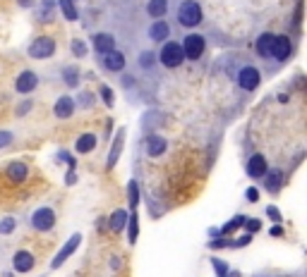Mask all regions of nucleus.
<instances>
[{
  "instance_id": "obj_13",
  "label": "nucleus",
  "mask_w": 307,
  "mask_h": 277,
  "mask_svg": "<svg viewBox=\"0 0 307 277\" xmlns=\"http://www.w3.org/2000/svg\"><path fill=\"white\" fill-rule=\"evenodd\" d=\"M12 266H15L17 272H29V270L34 268V256L29 254V251H17L15 258H12Z\"/></svg>"
},
{
  "instance_id": "obj_19",
  "label": "nucleus",
  "mask_w": 307,
  "mask_h": 277,
  "mask_svg": "<svg viewBox=\"0 0 307 277\" xmlns=\"http://www.w3.org/2000/svg\"><path fill=\"white\" fill-rule=\"evenodd\" d=\"M164 150H166V138L164 136H151L149 141H146V153H149L151 158L161 156Z\"/></svg>"
},
{
  "instance_id": "obj_25",
  "label": "nucleus",
  "mask_w": 307,
  "mask_h": 277,
  "mask_svg": "<svg viewBox=\"0 0 307 277\" xmlns=\"http://www.w3.org/2000/svg\"><path fill=\"white\" fill-rule=\"evenodd\" d=\"M281 182H283V174H281V170L269 172V177H266V189H271V192H276V189L281 186Z\"/></svg>"
},
{
  "instance_id": "obj_6",
  "label": "nucleus",
  "mask_w": 307,
  "mask_h": 277,
  "mask_svg": "<svg viewBox=\"0 0 307 277\" xmlns=\"http://www.w3.org/2000/svg\"><path fill=\"white\" fill-rule=\"evenodd\" d=\"M79 244H82V234H72L70 239H67V244L63 246V248H60V254H58V256L53 258V263H51V266H53V268L63 266L67 258H70V256H72V254L77 251V246H79Z\"/></svg>"
},
{
  "instance_id": "obj_14",
  "label": "nucleus",
  "mask_w": 307,
  "mask_h": 277,
  "mask_svg": "<svg viewBox=\"0 0 307 277\" xmlns=\"http://www.w3.org/2000/svg\"><path fill=\"white\" fill-rule=\"evenodd\" d=\"M27 177H29V168H27L24 162L17 160V162H10V165H8V180L10 182L20 184V182H24Z\"/></svg>"
},
{
  "instance_id": "obj_8",
  "label": "nucleus",
  "mask_w": 307,
  "mask_h": 277,
  "mask_svg": "<svg viewBox=\"0 0 307 277\" xmlns=\"http://www.w3.org/2000/svg\"><path fill=\"white\" fill-rule=\"evenodd\" d=\"M39 86V76L34 74V72H22V74L17 76V82H15V88L20 91V94H32L34 88Z\"/></svg>"
},
{
  "instance_id": "obj_41",
  "label": "nucleus",
  "mask_w": 307,
  "mask_h": 277,
  "mask_svg": "<svg viewBox=\"0 0 307 277\" xmlns=\"http://www.w3.org/2000/svg\"><path fill=\"white\" fill-rule=\"evenodd\" d=\"M17 2H20L22 8H32V5H34V0H17Z\"/></svg>"
},
{
  "instance_id": "obj_34",
  "label": "nucleus",
  "mask_w": 307,
  "mask_h": 277,
  "mask_svg": "<svg viewBox=\"0 0 307 277\" xmlns=\"http://www.w3.org/2000/svg\"><path fill=\"white\" fill-rule=\"evenodd\" d=\"M211 266H214L216 270H219V275H221V277H223V275H228V266H226L223 260H219V258H211Z\"/></svg>"
},
{
  "instance_id": "obj_7",
  "label": "nucleus",
  "mask_w": 307,
  "mask_h": 277,
  "mask_svg": "<svg viewBox=\"0 0 307 277\" xmlns=\"http://www.w3.org/2000/svg\"><path fill=\"white\" fill-rule=\"evenodd\" d=\"M238 82H240V86L245 91H254L259 86V72L254 67H242L240 74H238Z\"/></svg>"
},
{
  "instance_id": "obj_1",
  "label": "nucleus",
  "mask_w": 307,
  "mask_h": 277,
  "mask_svg": "<svg viewBox=\"0 0 307 277\" xmlns=\"http://www.w3.org/2000/svg\"><path fill=\"white\" fill-rule=\"evenodd\" d=\"M178 22H180L183 26H197L199 22H202V8H199V2L185 0V2L180 5V10H178Z\"/></svg>"
},
{
  "instance_id": "obj_5",
  "label": "nucleus",
  "mask_w": 307,
  "mask_h": 277,
  "mask_svg": "<svg viewBox=\"0 0 307 277\" xmlns=\"http://www.w3.org/2000/svg\"><path fill=\"white\" fill-rule=\"evenodd\" d=\"M55 53V41L53 38H48V36H41V38H36V41L29 46V55L32 58H51Z\"/></svg>"
},
{
  "instance_id": "obj_3",
  "label": "nucleus",
  "mask_w": 307,
  "mask_h": 277,
  "mask_svg": "<svg viewBox=\"0 0 307 277\" xmlns=\"http://www.w3.org/2000/svg\"><path fill=\"white\" fill-rule=\"evenodd\" d=\"M183 60H185V55H183V46L180 43H166L164 50H161V62L166 64V67H180L183 64Z\"/></svg>"
},
{
  "instance_id": "obj_32",
  "label": "nucleus",
  "mask_w": 307,
  "mask_h": 277,
  "mask_svg": "<svg viewBox=\"0 0 307 277\" xmlns=\"http://www.w3.org/2000/svg\"><path fill=\"white\" fill-rule=\"evenodd\" d=\"M242 224H245L247 234H254V232H259V230H262V222H259V220H247V222H242Z\"/></svg>"
},
{
  "instance_id": "obj_35",
  "label": "nucleus",
  "mask_w": 307,
  "mask_h": 277,
  "mask_svg": "<svg viewBox=\"0 0 307 277\" xmlns=\"http://www.w3.org/2000/svg\"><path fill=\"white\" fill-rule=\"evenodd\" d=\"M10 144H12L10 132H0V148H5V146H10Z\"/></svg>"
},
{
  "instance_id": "obj_17",
  "label": "nucleus",
  "mask_w": 307,
  "mask_h": 277,
  "mask_svg": "<svg viewBox=\"0 0 307 277\" xmlns=\"http://www.w3.org/2000/svg\"><path fill=\"white\" fill-rule=\"evenodd\" d=\"M94 148H96V136L94 134H82V136L77 138V144H75L77 153H91Z\"/></svg>"
},
{
  "instance_id": "obj_10",
  "label": "nucleus",
  "mask_w": 307,
  "mask_h": 277,
  "mask_svg": "<svg viewBox=\"0 0 307 277\" xmlns=\"http://www.w3.org/2000/svg\"><path fill=\"white\" fill-rule=\"evenodd\" d=\"M103 67L108 72H122L125 70V55L120 50H110V53L103 55Z\"/></svg>"
},
{
  "instance_id": "obj_18",
  "label": "nucleus",
  "mask_w": 307,
  "mask_h": 277,
  "mask_svg": "<svg viewBox=\"0 0 307 277\" xmlns=\"http://www.w3.org/2000/svg\"><path fill=\"white\" fill-rule=\"evenodd\" d=\"M271 46H274V34H262L257 38V53L262 58H269L271 55Z\"/></svg>"
},
{
  "instance_id": "obj_23",
  "label": "nucleus",
  "mask_w": 307,
  "mask_h": 277,
  "mask_svg": "<svg viewBox=\"0 0 307 277\" xmlns=\"http://www.w3.org/2000/svg\"><path fill=\"white\" fill-rule=\"evenodd\" d=\"M125 220H127V213H125V210H115V213L110 215V230H113V232H120L122 227H125Z\"/></svg>"
},
{
  "instance_id": "obj_37",
  "label": "nucleus",
  "mask_w": 307,
  "mask_h": 277,
  "mask_svg": "<svg viewBox=\"0 0 307 277\" xmlns=\"http://www.w3.org/2000/svg\"><path fill=\"white\" fill-rule=\"evenodd\" d=\"M245 198L254 203L257 198H259V192H257V189H247V192H245Z\"/></svg>"
},
{
  "instance_id": "obj_16",
  "label": "nucleus",
  "mask_w": 307,
  "mask_h": 277,
  "mask_svg": "<svg viewBox=\"0 0 307 277\" xmlns=\"http://www.w3.org/2000/svg\"><path fill=\"white\" fill-rule=\"evenodd\" d=\"M171 36V26L166 24V22H156V24H151V29H149V38H151L154 43H161V41H166Z\"/></svg>"
},
{
  "instance_id": "obj_28",
  "label": "nucleus",
  "mask_w": 307,
  "mask_h": 277,
  "mask_svg": "<svg viewBox=\"0 0 307 277\" xmlns=\"http://www.w3.org/2000/svg\"><path fill=\"white\" fill-rule=\"evenodd\" d=\"M154 60H156L154 50H144V53H139V64H142L144 70H149V67L154 64Z\"/></svg>"
},
{
  "instance_id": "obj_36",
  "label": "nucleus",
  "mask_w": 307,
  "mask_h": 277,
  "mask_svg": "<svg viewBox=\"0 0 307 277\" xmlns=\"http://www.w3.org/2000/svg\"><path fill=\"white\" fill-rule=\"evenodd\" d=\"M266 215H269L271 220H276V222H281V213H278V208H274V206L266 208Z\"/></svg>"
},
{
  "instance_id": "obj_33",
  "label": "nucleus",
  "mask_w": 307,
  "mask_h": 277,
  "mask_svg": "<svg viewBox=\"0 0 307 277\" xmlns=\"http://www.w3.org/2000/svg\"><path fill=\"white\" fill-rule=\"evenodd\" d=\"M101 98H103V103L108 108H113V91H110L108 86H101Z\"/></svg>"
},
{
  "instance_id": "obj_39",
  "label": "nucleus",
  "mask_w": 307,
  "mask_h": 277,
  "mask_svg": "<svg viewBox=\"0 0 307 277\" xmlns=\"http://www.w3.org/2000/svg\"><path fill=\"white\" fill-rule=\"evenodd\" d=\"M75 168H70V172H67V184H75Z\"/></svg>"
},
{
  "instance_id": "obj_12",
  "label": "nucleus",
  "mask_w": 307,
  "mask_h": 277,
  "mask_svg": "<svg viewBox=\"0 0 307 277\" xmlns=\"http://www.w3.org/2000/svg\"><path fill=\"white\" fill-rule=\"evenodd\" d=\"M271 55H274L276 60H285L290 55V41H288V36H274Z\"/></svg>"
},
{
  "instance_id": "obj_40",
  "label": "nucleus",
  "mask_w": 307,
  "mask_h": 277,
  "mask_svg": "<svg viewBox=\"0 0 307 277\" xmlns=\"http://www.w3.org/2000/svg\"><path fill=\"white\" fill-rule=\"evenodd\" d=\"M269 234H271V236H283V230H281V227H274Z\"/></svg>"
},
{
  "instance_id": "obj_22",
  "label": "nucleus",
  "mask_w": 307,
  "mask_h": 277,
  "mask_svg": "<svg viewBox=\"0 0 307 277\" xmlns=\"http://www.w3.org/2000/svg\"><path fill=\"white\" fill-rule=\"evenodd\" d=\"M60 10H63V14H65V20H70V22H75L77 17H79L75 0H60Z\"/></svg>"
},
{
  "instance_id": "obj_26",
  "label": "nucleus",
  "mask_w": 307,
  "mask_h": 277,
  "mask_svg": "<svg viewBox=\"0 0 307 277\" xmlns=\"http://www.w3.org/2000/svg\"><path fill=\"white\" fill-rule=\"evenodd\" d=\"M242 222H245V218H242V215H238V218H235L233 222H228V224H223V227H221L219 234H233V232H235V230H238V227H240Z\"/></svg>"
},
{
  "instance_id": "obj_20",
  "label": "nucleus",
  "mask_w": 307,
  "mask_h": 277,
  "mask_svg": "<svg viewBox=\"0 0 307 277\" xmlns=\"http://www.w3.org/2000/svg\"><path fill=\"white\" fill-rule=\"evenodd\" d=\"M146 12H149L151 17H164L166 12H168V2H166V0H149Z\"/></svg>"
},
{
  "instance_id": "obj_2",
  "label": "nucleus",
  "mask_w": 307,
  "mask_h": 277,
  "mask_svg": "<svg viewBox=\"0 0 307 277\" xmlns=\"http://www.w3.org/2000/svg\"><path fill=\"white\" fill-rule=\"evenodd\" d=\"M55 224V213L53 208H36L32 215V227L34 230H39V232H48V230H53Z\"/></svg>"
},
{
  "instance_id": "obj_4",
  "label": "nucleus",
  "mask_w": 307,
  "mask_h": 277,
  "mask_svg": "<svg viewBox=\"0 0 307 277\" xmlns=\"http://www.w3.org/2000/svg\"><path fill=\"white\" fill-rule=\"evenodd\" d=\"M180 46H183V55L190 58V60H197V58H202V53H204V38L197 36V34H190Z\"/></svg>"
},
{
  "instance_id": "obj_24",
  "label": "nucleus",
  "mask_w": 307,
  "mask_h": 277,
  "mask_svg": "<svg viewBox=\"0 0 307 277\" xmlns=\"http://www.w3.org/2000/svg\"><path fill=\"white\" fill-rule=\"evenodd\" d=\"M63 79H65L67 86L75 88V86L79 84V72H77V67H65V70H63Z\"/></svg>"
},
{
  "instance_id": "obj_21",
  "label": "nucleus",
  "mask_w": 307,
  "mask_h": 277,
  "mask_svg": "<svg viewBox=\"0 0 307 277\" xmlns=\"http://www.w3.org/2000/svg\"><path fill=\"white\" fill-rule=\"evenodd\" d=\"M122 136H125V129L118 132V136H115V144H113V148H110V156H108V168L115 165V160L120 156V148H122Z\"/></svg>"
},
{
  "instance_id": "obj_27",
  "label": "nucleus",
  "mask_w": 307,
  "mask_h": 277,
  "mask_svg": "<svg viewBox=\"0 0 307 277\" xmlns=\"http://www.w3.org/2000/svg\"><path fill=\"white\" fill-rule=\"evenodd\" d=\"M127 192H130V208L132 210H137V203H139V189H137V182H130Z\"/></svg>"
},
{
  "instance_id": "obj_11",
  "label": "nucleus",
  "mask_w": 307,
  "mask_h": 277,
  "mask_svg": "<svg viewBox=\"0 0 307 277\" xmlns=\"http://www.w3.org/2000/svg\"><path fill=\"white\" fill-rule=\"evenodd\" d=\"M247 174L250 177H254V180H262L264 174H266V160H264V156H252L250 158V162H247Z\"/></svg>"
},
{
  "instance_id": "obj_9",
  "label": "nucleus",
  "mask_w": 307,
  "mask_h": 277,
  "mask_svg": "<svg viewBox=\"0 0 307 277\" xmlns=\"http://www.w3.org/2000/svg\"><path fill=\"white\" fill-rule=\"evenodd\" d=\"M53 112H55V118H58V120L72 118V112H75V100H72L70 96H60L58 100H55Z\"/></svg>"
},
{
  "instance_id": "obj_38",
  "label": "nucleus",
  "mask_w": 307,
  "mask_h": 277,
  "mask_svg": "<svg viewBox=\"0 0 307 277\" xmlns=\"http://www.w3.org/2000/svg\"><path fill=\"white\" fill-rule=\"evenodd\" d=\"M29 108H32V100H24L22 108H17V112H20V115H24V112H29Z\"/></svg>"
},
{
  "instance_id": "obj_29",
  "label": "nucleus",
  "mask_w": 307,
  "mask_h": 277,
  "mask_svg": "<svg viewBox=\"0 0 307 277\" xmlns=\"http://www.w3.org/2000/svg\"><path fill=\"white\" fill-rule=\"evenodd\" d=\"M130 218V242L134 244L137 242V232H139V227H137V210H132V215H127Z\"/></svg>"
},
{
  "instance_id": "obj_30",
  "label": "nucleus",
  "mask_w": 307,
  "mask_h": 277,
  "mask_svg": "<svg viewBox=\"0 0 307 277\" xmlns=\"http://www.w3.org/2000/svg\"><path fill=\"white\" fill-rule=\"evenodd\" d=\"M15 218H3L0 220V234H12V230H15Z\"/></svg>"
},
{
  "instance_id": "obj_15",
  "label": "nucleus",
  "mask_w": 307,
  "mask_h": 277,
  "mask_svg": "<svg viewBox=\"0 0 307 277\" xmlns=\"http://www.w3.org/2000/svg\"><path fill=\"white\" fill-rule=\"evenodd\" d=\"M94 48H96V53H110V50H115V38L110 36V34H96L94 36Z\"/></svg>"
},
{
  "instance_id": "obj_31",
  "label": "nucleus",
  "mask_w": 307,
  "mask_h": 277,
  "mask_svg": "<svg viewBox=\"0 0 307 277\" xmlns=\"http://www.w3.org/2000/svg\"><path fill=\"white\" fill-rule=\"evenodd\" d=\"M70 48H72V53H75L77 58H84V55H87V46H84V41H79V38H75Z\"/></svg>"
}]
</instances>
